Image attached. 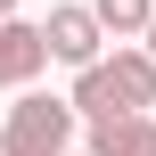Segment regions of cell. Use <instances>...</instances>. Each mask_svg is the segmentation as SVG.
<instances>
[{"instance_id":"obj_1","label":"cell","mask_w":156,"mask_h":156,"mask_svg":"<svg viewBox=\"0 0 156 156\" xmlns=\"http://www.w3.org/2000/svg\"><path fill=\"white\" fill-rule=\"evenodd\" d=\"M74 132H82V115H74L66 99L16 90V107H8V123H0V156H74Z\"/></svg>"},{"instance_id":"obj_2","label":"cell","mask_w":156,"mask_h":156,"mask_svg":"<svg viewBox=\"0 0 156 156\" xmlns=\"http://www.w3.org/2000/svg\"><path fill=\"white\" fill-rule=\"evenodd\" d=\"M41 41H49V58H58V66H74V74L107 58V33H99L90 0H58V8L41 16Z\"/></svg>"},{"instance_id":"obj_3","label":"cell","mask_w":156,"mask_h":156,"mask_svg":"<svg viewBox=\"0 0 156 156\" xmlns=\"http://www.w3.org/2000/svg\"><path fill=\"white\" fill-rule=\"evenodd\" d=\"M49 66V41L33 16H0V90H33V74Z\"/></svg>"},{"instance_id":"obj_4","label":"cell","mask_w":156,"mask_h":156,"mask_svg":"<svg viewBox=\"0 0 156 156\" xmlns=\"http://www.w3.org/2000/svg\"><path fill=\"white\" fill-rule=\"evenodd\" d=\"M107 82H115V107L123 115H156V58L148 49H115L107 58Z\"/></svg>"},{"instance_id":"obj_5","label":"cell","mask_w":156,"mask_h":156,"mask_svg":"<svg viewBox=\"0 0 156 156\" xmlns=\"http://www.w3.org/2000/svg\"><path fill=\"white\" fill-rule=\"evenodd\" d=\"M90 156H156V115H107V123H90Z\"/></svg>"},{"instance_id":"obj_6","label":"cell","mask_w":156,"mask_h":156,"mask_svg":"<svg viewBox=\"0 0 156 156\" xmlns=\"http://www.w3.org/2000/svg\"><path fill=\"white\" fill-rule=\"evenodd\" d=\"M90 16H99V33L107 41H140L156 16V0H90Z\"/></svg>"},{"instance_id":"obj_7","label":"cell","mask_w":156,"mask_h":156,"mask_svg":"<svg viewBox=\"0 0 156 156\" xmlns=\"http://www.w3.org/2000/svg\"><path fill=\"white\" fill-rule=\"evenodd\" d=\"M140 41H148V58H156V16H148V33H140Z\"/></svg>"},{"instance_id":"obj_8","label":"cell","mask_w":156,"mask_h":156,"mask_svg":"<svg viewBox=\"0 0 156 156\" xmlns=\"http://www.w3.org/2000/svg\"><path fill=\"white\" fill-rule=\"evenodd\" d=\"M0 16H16V0H0Z\"/></svg>"},{"instance_id":"obj_9","label":"cell","mask_w":156,"mask_h":156,"mask_svg":"<svg viewBox=\"0 0 156 156\" xmlns=\"http://www.w3.org/2000/svg\"><path fill=\"white\" fill-rule=\"evenodd\" d=\"M74 156H90V148H74Z\"/></svg>"}]
</instances>
